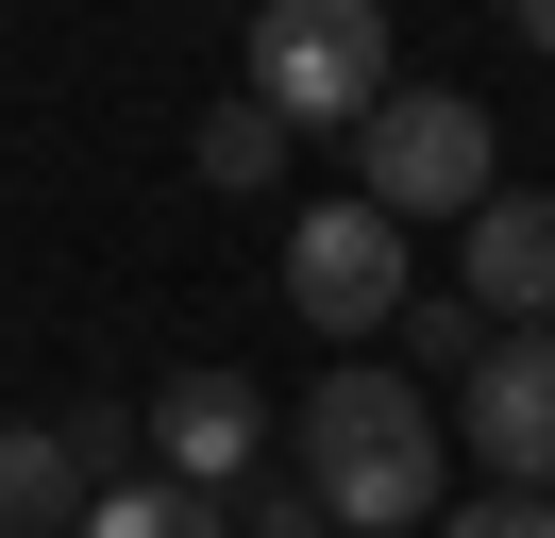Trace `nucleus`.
I'll use <instances>...</instances> for the list:
<instances>
[{
	"label": "nucleus",
	"instance_id": "1",
	"mask_svg": "<svg viewBox=\"0 0 555 538\" xmlns=\"http://www.w3.org/2000/svg\"><path fill=\"white\" fill-rule=\"evenodd\" d=\"M286 437H304V488H320V522L337 538H421L454 504V421L404 387V370H320L304 404H286Z\"/></svg>",
	"mask_w": 555,
	"mask_h": 538
},
{
	"label": "nucleus",
	"instance_id": "13",
	"mask_svg": "<svg viewBox=\"0 0 555 538\" xmlns=\"http://www.w3.org/2000/svg\"><path fill=\"white\" fill-rule=\"evenodd\" d=\"M236 538H337V522H320V488L286 471V488H253V504H236Z\"/></svg>",
	"mask_w": 555,
	"mask_h": 538
},
{
	"label": "nucleus",
	"instance_id": "5",
	"mask_svg": "<svg viewBox=\"0 0 555 538\" xmlns=\"http://www.w3.org/2000/svg\"><path fill=\"white\" fill-rule=\"evenodd\" d=\"M454 437L488 488H555V320H488V354L454 370Z\"/></svg>",
	"mask_w": 555,
	"mask_h": 538
},
{
	"label": "nucleus",
	"instance_id": "4",
	"mask_svg": "<svg viewBox=\"0 0 555 538\" xmlns=\"http://www.w3.org/2000/svg\"><path fill=\"white\" fill-rule=\"evenodd\" d=\"M404 286H421V269H404V219H387L371 185H353V202H304V219H286V303H304L337 354H371V336L404 320Z\"/></svg>",
	"mask_w": 555,
	"mask_h": 538
},
{
	"label": "nucleus",
	"instance_id": "8",
	"mask_svg": "<svg viewBox=\"0 0 555 538\" xmlns=\"http://www.w3.org/2000/svg\"><path fill=\"white\" fill-rule=\"evenodd\" d=\"M472 303L488 320H555V202L539 185H488L472 202Z\"/></svg>",
	"mask_w": 555,
	"mask_h": 538
},
{
	"label": "nucleus",
	"instance_id": "14",
	"mask_svg": "<svg viewBox=\"0 0 555 538\" xmlns=\"http://www.w3.org/2000/svg\"><path fill=\"white\" fill-rule=\"evenodd\" d=\"M505 17H521V51H539V67H555V0H505Z\"/></svg>",
	"mask_w": 555,
	"mask_h": 538
},
{
	"label": "nucleus",
	"instance_id": "6",
	"mask_svg": "<svg viewBox=\"0 0 555 538\" xmlns=\"http://www.w3.org/2000/svg\"><path fill=\"white\" fill-rule=\"evenodd\" d=\"M102 471H135V421H0V538H68L85 522V488Z\"/></svg>",
	"mask_w": 555,
	"mask_h": 538
},
{
	"label": "nucleus",
	"instance_id": "7",
	"mask_svg": "<svg viewBox=\"0 0 555 538\" xmlns=\"http://www.w3.org/2000/svg\"><path fill=\"white\" fill-rule=\"evenodd\" d=\"M253 437H270V404L236 370H169L152 387V471H185V488H253Z\"/></svg>",
	"mask_w": 555,
	"mask_h": 538
},
{
	"label": "nucleus",
	"instance_id": "10",
	"mask_svg": "<svg viewBox=\"0 0 555 538\" xmlns=\"http://www.w3.org/2000/svg\"><path fill=\"white\" fill-rule=\"evenodd\" d=\"M185 168H203L219 202H270V185H286V118H270V101L236 85V101H219V118H203V152H185Z\"/></svg>",
	"mask_w": 555,
	"mask_h": 538
},
{
	"label": "nucleus",
	"instance_id": "9",
	"mask_svg": "<svg viewBox=\"0 0 555 538\" xmlns=\"http://www.w3.org/2000/svg\"><path fill=\"white\" fill-rule=\"evenodd\" d=\"M68 538H236V504H219V488H185V471H102Z\"/></svg>",
	"mask_w": 555,
	"mask_h": 538
},
{
	"label": "nucleus",
	"instance_id": "3",
	"mask_svg": "<svg viewBox=\"0 0 555 538\" xmlns=\"http://www.w3.org/2000/svg\"><path fill=\"white\" fill-rule=\"evenodd\" d=\"M505 134H488V101H454V85H387L371 118H353V185L387 202V219H472L488 185H505Z\"/></svg>",
	"mask_w": 555,
	"mask_h": 538
},
{
	"label": "nucleus",
	"instance_id": "2",
	"mask_svg": "<svg viewBox=\"0 0 555 538\" xmlns=\"http://www.w3.org/2000/svg\"><path fill=\"white\" fill-rule=\"evenodd\" d=\"M253 101L286 134H353L387 101V0H253Z\"/></svg>",
	"mask_w": 555,
	"mask_h": 538
},
{
	"label": "nucleus",
	"instance_id": "11",
	"mask_svg": "<svg viewBox=\"0 0 555 538\" xmlns=\"http://www.w3.org/2000/svg\"><path fill=\"white\" fill-rule=\"evenodd\" d=\"M404 354H421V370H472V354H488V303H472V286H404Z\"/></svg>",
	"mask_w": 555,
	"mask_h": 538
},
{
	"label": "nucleus",
	"instance_id": "12",
	"mask_svg": "<svg viewBox=\"0 0 555 538\" xmlns=\"http://www.w3.org/2000/svg\"><path fill=\"white\" fill-rule=\"evenodd\" d=\"M438 538H555V488H472L438 504Z\"/></svg>",
	"mask_w": 555,
	"mask_h": 538
}]
</instances>
